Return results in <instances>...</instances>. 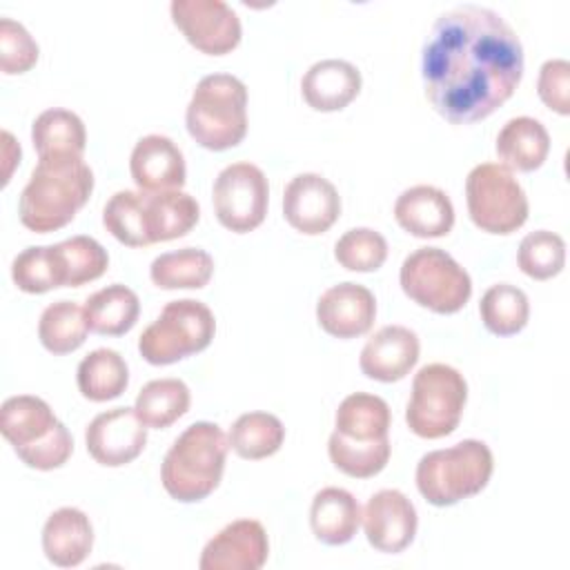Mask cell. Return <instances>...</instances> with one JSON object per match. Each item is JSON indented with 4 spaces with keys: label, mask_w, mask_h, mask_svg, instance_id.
Here are the masks:
<instances>
[{
    "label": "cell",
    "mask_w": 570,
    "mask_h": 570,
    "mask_svg": "<svg viewBox=\"0 0 570 570\" xmlns=\"http://www.w3.org/2000/svg\"><path fill=\"white\" fill-rule=\"evenodd\" d=\"M523 65V45L501 13L459 4L434 20L423 45L425 98L452 125L479 122L512 98Z\"/></svg>",
    "instance_id": "1"
},
{
    "label": "cell",
    "mask_w": 570,
    "mask_h": 570,
    "mask_svg": "<svg viewBox=\"0 0 570 570\" xmlns=\"http://www.w3.org/2000/svg\"><path fill=\"white\" fill-rule=\"evenodd\" d=\"M390 423L392 414L385 399L370 392L345 396L336 407L334 432L327 441L334 468L354 479L376 476L392 454Z\"/></svg>",
    "instance_id": "2"
},
{
    "label": "cell",
    "mask_w": 570,
    "mask_h": 570,
    "mask_svg": "<svg viewBox=\"0 0 570 570\" xmlns=\"http://www.w3.org/2000/svg\"><path fill=\"white\" fill-rule=\"evenodd\" d=\"M91 191L94 171L82 156L38 158L18 198L20 223L36 234L56 232L76 218Z\"/></svg>",
    "instance_id": "3"
},
{
    "label": "cell",
    "mask_w": 570,
    "mask_h": 570,
    "mask_svg": "<svg viewBox=\"0 0 570 570\" xmlns=\"http://www.w3.org/2000/svg\"><path fill=\"white\" fill-rule=\"evenodd\" d=\"M229 441L212 421L187 425L167 450L160 465L165 492L180 503L207 499L223 479Z\"/></svg>",
    "instance_id": "4"
},
{
    "label": "cell",
    "mask_w": 570,
    "mask_h": 570,
    "mask_svg": "<svg viewBox=\"0 0 570 570\" xmlns=\"http://www.w3.org/2000/svg\"><path fill=\"white\" fill-rule=\"evenodd\" d=\"M0 432L18 459L33 470H56L73 452L69 430L56 419L49 403L33 394L9 396L2 403Z\"/></svg>",
    "instance_id": "5"
},
{
    "label": "cell",
    "mask_w": 570,
    "mask_h": 570,
    "mask_svg": "<svg viewBox=\"0 0 570 570\" xmlns=\"http://www.w3.org/2000/svg\"><path fill=\"white\" fill-rule=\"evenodd\" d=\"M492 470V450L479 439H463L450 448L423 454L416 463L414 479L428 503L450 508L479 494L488 485Z\"/></svg>",
    "instance_id": "6"
},
{
    "label": "cell",
    "mask_w": 570,
    "mask_h": 570,
    "mask_svg": "<svg viewBox=\"0 0 570 570\" xmlns=\"http://www.w3.org/2000/svg\"><path fill=\"white\" fill-rule=\"evenodd\" d=\"M185 125L189 136L209 151L236 147L247 134V87L232 73H209L198 80Z\"/></svg>",
    "instance_id": "7"
},
{
    "label": "cell",
    "mask_w": 570,
    "mask_h": 570,
    "mask_svg": "<svg viewBox=\"0 0 570 570\" xmlns=\"http://www.w3.org/2000/svg\"><path fill=\"white\" fill-rule=\"evenodd\" d=\"M216 334L214 312L196 298L169 301L140 338L138 352L151 365H171L209 347Z\"/></svg>",
    "instance_id": "8"
},
{
    "label": "cell",
    "mask_w": 570,
    "mask_h": 570,
    "mask_svg": "<svg viewBox=\"0 0 570 570\" xmlns=\"http://www.w3.org/2000/svg\"><path fill=\"white\" fill-rule=\"evenodd\" d=\"M465 401V376L448 363H428L412 379L405 423L421 439H443L456 430Z\"/></svg>",
    "instance_id": "9"
},
{
    "label": "cell",
    "mask_w": 570,
    "mask_h": 570,
    "mask_svg": "<svg viewBox=\"0 0 570 570\" xmlns=\"http://www.w3.org/2000/svg\"><path fill=\"white\" fill-rule=\"evenodd\" d=\"M403 294L434 314H454L472 296L470 274L441 247H419L401 263Z\"/></svg>",
    "instance_id": "10"
},
{
    "label": "cell",
    "mask_w": 570,
    "mask_h": 570,
    "mask_svg": "<svg viewBox=\"0 0 570 570\" xmlns=\"http://www.w3.org/2000/svg\"><path fill=\"white\" fill-rule=\"evenodd\" d=\"M465 203L472 223L488 234L508 236L528 220V196L501 163H481L470 169Z\"/></svg>",
    "instance_id": "11"
},
{
    "label": "cell",
    "mask_w": 570,
    "mask_h": 570,
    "mask_svg": "<svg viewBox=\"0 0 570 570\" xmlns=\"http://www.w3.org/2000/svg\"><path fill=\"white\" fill-rule=\"evenodd\" d=\"M212 203L225 229L247 234L265 220L269 203L267 176L254 163H232L218 171L212 187Z\"/></svg>",
    "instance_id": "12"
},
{
    "label": "cell",
    "mask_w": 570,
    "mask_h": 570,
    "mask_svg": "<svg viewBox=\"0 0 570 570\" xmlns=\"http://www.w3.org/2000/svg\"><path fill=\"white\" fill-rule=\"evenodd\" d=\"M169 11L171 22L200 53L225 56L240 42V18L223 0H171Z\"/></svg>",
    "instance_id": "13"
},
{
    "label": "cell",
    "mask_w": 570,
    "mask_h": 570,
    "mask_svg": "<svg viewBox=\"0 0 570 570\" xmlns=\"http://www.w3.org/2000/svg\"><path fill=\"white\" fill-rule=\"evenodd\" d=\"M85 443L89 456L105 468L131 463L147 445V425L134 407H114L96 414L87 430Z\"/></svg>",
    "instance_id": "14"
},
{
    "label": "cell",
    "mask_w": 570,
    "mask_h": 570,
    "mask_svg": "<svg viewBox=\"0 0 570 570\" xmlns=\"http://www.w3.org/2000/svg\"><path fill=\"white\" fill-rule=\"evenodd\" d=\"M283 216L296 232L318 236L341 216V196L321 174H296L283 189Z\"/></svg>",
    "instance_id": "15"
},
{
    "label": "cell",
    "mask_w": 570,
    "mask_h": 570,
    "mask_svg": "<svg viewBox=\"0 0 570 570\" xmlns=\"http://www.w3.org/2000/svg\"><path fill=\"white\" fill-rule=\"evenodd\" d=\"M361 523L365 539L374 550L396 554L414 541L419 514L414 503L401 490L385 488L367 499Z\"/></svg>",
    "instance_id": "16"
},
{
    "label": "cell",
    "mask_w": 570,
    "mask_h": 570,
    "mask_svg": "<svg viewBox=\"0 0 570 570\" xmlns=\"http://www.w3.org/2000/svg\"><path fill=\"white\" fill-rule=\"evenodd\" d=\"M269 557V539L261 521L236 519L214 534L203 552L200 570H261Z\"/></svg>",
    "instance_id": "17"
},
{
    "label": "cell",
    "mask_w": 570,
    "mask_h": 570,
    "mask_svg": "<svg viewBox=\"0 0 570 570\" xmlns=\"http://www.w3.org/2000/svg\"><path fill=\"white\" fill-rule=\"evenodd\" d=\"M376 318L374 294L358 283L332 285L316 301V321L334 338H356L372 330Z\"/></svg>",
    "instance_id": "18"
},
{
    "label": "cell",
    "mask_w": 570,
    "mask_h": 570,
    "mask_svg": "<svg viewBox=\"0 0 570 570\" xmlns=\"http://www.w3.org/2000/svg\"><path fill=\"white\" fill-rule=\"evenodd\" d=\"M421 343L414 330L405 325H383L361 350V372L381 383H394L410 374L416 365Z\"/></svg>",
    "instance_id": "19"
},
{
    "label": "cell",
    "mask_w": 570,
    "mask_h": 570,
    "mask_svg": "<svg viewBox=\"0 0 570 570\" xmlns=\"http://www.w3.org/2000/svg\"><path fill=\"white\" fill-rule=\"evenodd\" d=\"M129 171L140 191H169L180 189L187 178L185 156L180 147L163 136H142L129 156Z\"/></svg>",
    "instance_id": "20"
},
{
    "label": "cell",
    "mask_w": 570,
    "mask_h": 570,
    "mask_svg": "<svg viewBox=\"0 0 570 570\" xmlns=\"http://www.w3.org/2000/svg\"><path fill=\"white\" fill-rule=\"evenodd\" d=\"M396 223L416 238H441L454 225L450 196L434 185H414L399 194L394 203Z\"/></svg>",
    "instance_id": "21"
},
{
    "label": "cell",
    "mask_w": 570,
    "mask_h": 570,
    "mask_svg": "<svg viewBox=\"0 0 570 570\" xmlns=\"http://www.w3.org/2000/svg\"><path fill=\"white\" fill-rule=\"evenodd\" d=\"M361 71L341 58L314 62L301 78L303 100L314 111H341L361 91Z\"/></svg>",
    "instance_id": "22"
},
{
    "label": "cell",
    "mask_w": 570,
    "mask_h": 570,
    "mask_svg": "<svg viewBox=\"0 0 570 570\" xmlns=\"http://www.w3.org/2000/svg\"><path fill=\"white\" fill-rule=\"evenodd\" d=\"M94 548L89 517L71 505L53 510L42 528V552L58 568L80 566Z\"/></svg>",
    "instance_id": "23"
},
{
    "label": "cell",
    "mask_w": 570,
    "mask_h": 570,
    "mask_svg": "<svg viewBox=\"0 0 570 570\" xmlns=\"http://www.w3.org/2000/svg\"><path fill=\"white\" fill-rule=\"evenodd\" d=\"M361 505L345 488H321L309 505V528L325 546H345L361 525Z\"/></svg>",
    "instance_id": "24"
},
{
    "label": "cell",
    "mask_w": 570,
    "mask_h": 570,
    "mask_svg": "<svg viewBox=\"0 0 570 570\" xmlns=\"http://www.w3.org/2000/svg\"><path fill=\"white\" fill-rule=\"evenodd\" d=\"M494 149L501 165L510 171H534L548 158L550 134L541 120L517 116L499 129Z\"/></svg>",
    "instance_id": "25"
},
{
    "label": "cell",
    "mask_w": 570,
    "mask_h": 570,
    "mask_svg": "<svg viewBox=\"0 0 570 570\" xmlns=\"http://www.w3.org/2000/svg\"><path fill=\"white\" fill-rule=\"evenodd\" d=\"M145 225L149 243H165L180 238L194 229L200 218V207L194 196L183 189L142 191Z\"/></svg>",
    "instance_id": "26"
},
{
    "label": "cell",
    "mask_w": 570,
    "mask_h": 570,
    "mask_svg": "<svg viewBox=\"0 0 570 570\" xmlns=\"http://www.w3.org/2000/svg\"><path fill=\"white\" fill-rule=\"evenodd\" d=\"M51 256L58 287H80L100 278L109 267L107 249L85 234L51 245Z\"/></svg>",
    "instance_id": "27"
},
{
    "label": "cell",
    "mask_w": 570,
    "mask_h": 570,
    "mask_svg": "<svg viewBox=\"0 0 570 570\" xmlns=\"http://www.w3.org/2000/svg\"><path fill=\"white\" fill-rule=\"evenodd\" d=\"M82 309L91 332L102 336H122L136 325L140 314V301L131 287L122 283H111L94 292L85 301Z\"/></svg>",
    "instance_id": "28"
},
{
    "label": "cell",
    "mask_w": 570,
    "mask_h": 570,
    "mask_svg": "<svg viewBox=\"0 0 570 570\" xmlns=\"http://www.w3.org/2000/svg\"><path fill=\"white\" fill-rule=\"evenodd\" d=\"M31 142L38 154V158L45 156H82L87 147V131L85 122L80 120L78 114L53 107L45 109L42 114L36 116L31 125Z\"/></svg>",
    "instance_id": "29"
},
{
    "label": "cell",
    "mask_w": 570,
    "mask_h": 570,
    "mask_svg": "<svg viewBox=\"0 0 570 570\" xmlns=\"http://www.w3.org/2000/svg\"><path fill=\"white\" fill-rule=\"evenodd\" d=\"M76 383L87 401L105 403L118 399L127 390L129 367L116 350L98 347L78 363Z\"/></svg>",
    "instance_id": "30"
},
{
    "label": "cell",
    "mask_w": 570,
    "mask_h": 570,
    "mask_svg": "<svg viewBox=\"0 0 570 570\" xmlns=\"http://www.w3.org/2000/svg\"><path fill=\"white\" fill-rule=\"evenodd\" d=\"M214 274V258L200 247H183L156 256L149 278L160 289H200Z\"/></svg>",
    "instance_id": "31"
},
{
    "label": "cell",
    "mask_w": 570,
    "mask_h": 570,
    "mask_svg": "<svg viewBox=\"0 0 570 570\" xmlns=\"http://www.w3.org/2000/svg\"><path fill=\"white\" fill-rule=\"evenodd\" d=\"M191 403L189 387L180 379H154L136 394L134 410L138 419L154 430H165L176 423Z\"/></svg>",
    "instance_id": "32"
},
{
    "label": "cell",
    "mask_w": 570,
    "mask_h": 570,
    "mask_svg": "<svg viewBox=\"0 0 570 570\" xmlns=\"http://www.w3.org/2000/svg\"><path fill=\"white\" fill-rule=\"evenodd\" d=\"M227 441L240 459H267L281 450L285 441V425L269 412H245L232 423Z\"/></svg>",
    "instance_id": "33"
},
{
    "label": "cell",
    "mask_w": 570,
    "mask_h": 570,
    "mask_svg": "<svg viewBox=\"0 0 570 570\" xmlns=\"http://www.w3.org/2000/svg\"><path fill=\"white\" fill-rule=\"evenodd\" d=\"M89 332L85 309L73 301H56L47 305L38 321V338L42 347L58 356L76 352Z\"/></svg>",
    "instance_id": "34"
},
{
    "label": "cell",
    "mask_w": 570,
    "mask_h": 570,
    "mask_svg": "<svg viewBox=\"0 0 570 570\" xmlns=\"http://www.w3.org/2000/svg\"><path fill=\"white\" fill-rule=\"evenodd\" d=\"M479 314L490 334L514 336L528 325L530 301L521 287L512 283H497L481 296Z\"/></svg>",
    "instance_id": "35"
},
{
    "label": "cell",
    "mask_w": 570,
    "mask_h": 570,
    "mask_svg": "<svg viewBox=\"0 0 570 570\" xmlns=\"http://www.w3.org/2000/svg\"><path fill=\"white\" fill-rule=\"evenodd\" d=\"M102 225L105 229L127 247H147V225H145V207L142 191L120 189L116 191L102 207Z\"/></svg>",
    "instance_id": "36"
},
{
    "label": "cell",
    "mask_w": 570,
    "mask_h": 570,
    "mask_svg": "<svg viewBox=\"0 0 570 570\" xmlns=\"http://www.w3.org/2000/svg\"><path fill=\"white\" fill-rule=\"evenodd\" d=\"M517 265L525 276L548 281L566 265V240L550 229L530 232L519 243Z\"/></svg>",
    "instance_id": "37"
},
{
    "label": "cell",
    "mask_w": 570,
    "mask_h": 570,
    "mask_svg": "<svg viewBox=\"0 0 570 570\" xmlns=\"http://www.w3.org/2000/svg\"><path fill=\"white\" fill-rule=\"evenodd\" d=\"M334 258L350 272H376L387 258V240L372 227H352L334 243Z\"/></svg>",
    "instance_id": "38"
},
{
    "label": "cell",
    "mask_w": 570,
    "mask_h": 570,
    "mask_svg": "<svg viewBox=\"0 0 570 570\" xmlns=\"http://www.w3.org/2000/svg\"><path fill=\"white\" fill-rule=\"evenodd\" d=\"M11 278L20 292L45 294L58 287L51 245H33L11 261Z\"/></svg>",
    "instance_id": "39"
},
{
    "label": "cell",
    "mask_w": 570,
    "mask_h": 570,
    "mask_svg": "<svg viewBox=\"0 0 570 570\" xmlns=\"http://www.w3.org/2000/svg\"><path fill=\"white\" fill-rule=\"evenodd\" d=\"M40 49L31 33L13 18L0 20V69L7 76L24 73L38 62Z\"/></svg>",
    "instance_id": "40"
},
{
    "label": "cell",
    "mask_w": 570,
    "mask_h": 570,
    "mask_svg": "<svg viewBox=\"0 0 570 570\" xmlns=\"http://www.w3.org/2000/svg\"><path fill=\"white\" fill-rule=\"evenodd\" d=\"M537 94L541 102L559 116L570 114V62L550 58L541 65L537 78Z\"/></svg>",
    "instance_id": "41"
},
{
    "label": "cell",
    "mask_w": 570,
    "mask_h": 570,
    "mask_svg": "<svg viewBox=\"0 0 570 570\" xmlns=\"http://www.w3.org/2000/svg\"><path fill=\"white\" fill-rule=\"evenodd\" d=\"M20 156H22L20 145H18V142H16V138L4 129V131H2V158H4L2 185H7V183H9V178H11V169H13V165H16V163H20Z\"/></svg>",
    "instance_id": "42"
}]
</instances>
